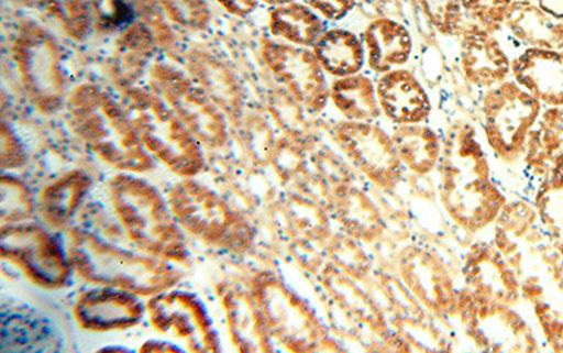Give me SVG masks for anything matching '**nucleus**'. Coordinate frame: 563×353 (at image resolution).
Returning a JSON list of instances; mask_svg holds the SVG:
<instances>
[{"mask_svg": "<svg viewBox=\"0 0 563 353\" xmlns=\"http://www.w3.org/2000/svg\"><path fill=\"white\" fill-rule=\"evenodd\" d=\"M269 2L288 4V3L295 2V0H269Z\"/></svg>", "mask_w": 563, "mask_h": 353, "instance_id": "nucleus-22", "label": "nucleus"}, {"mask_svg": "<svg viewBox=\"0 0 563 353\" xmlns=\"http://www.w3.org/2000/svg\"><path fill=\"white\" fill-rule=\"evenodd\" d=\"M364 43L368 64L375 73L386 74L405 65L413 49L409 29L391 19H378L365 29Z\"/></svg>", "mask_w": 563, "mask_h": 353, "instance_id": "nucleus-8", "label": "nucleus"}, {"mask_svg": "<svg viewBox=\"0 0 563 353\" xmlns=\"http://www.w3.org/2000/svg\"><path fill=\"white\" fill-rule=\"evenodd\" d=\"M380 109L397 124H417L429 118V95L413 74L394 69L384 74L376 87Z\"/></svg>", "mask_w": 563, "mask_h": 353, "instance_id": "nucleus-6", "label": "nucleus"}, {"mask_svg": "<svg viewBox=\"0 0 563 353\" xmlns=\"http://www.w3.org/2000/svg\"><path fill=\"white\" fill-rule=\"evenodd\" d=\"M516 82L550 108L563 106V49L528 48L512 60Z\"/></svg>", "mask_w": 563, "mask_h": 353, "instance_id": "nucleus-4", "label": "nucleus"}, {"mask_svg": "<svg viewBox=\"0 0 563 353\" xmlns=\"http://www.w3.org/2000/svg\"><path fill=\"white\" fill-rule=\"evenodd\" d=\"M445 194L450 196L452 213L466 224L479 225L495 217L496 191L487 185V164L474 139L472 129H462L446 145L444 155Z\"/></svg>", "mask_w": 563, "mask_h": 353, "instance_id": "nucleus-1", "label": "nucleus"}, {"mask_svg": "<svg viewBox=\"0 0 563 353\" xmlns=\"http://www.w3.org/2000/svg\"><path fill=\"white\" fill-rule=\"evenodd\" d=\"M273 30L290 43L313 45L323 33V22L313 10L299 3H288L276 10L273 16Z\"/></svg>", "mask_w": 563, "mask_h": 353, "instance_id": "nucleus-15", "label": "nucleus"}, {"mask_svg": "<svg viewBox=\"0 0 563 353\" xmlns=\"http://www.w3.org/2000/svg\"><path fill=\"white\" fill-rule=\"evenodd\" d=\"M505 24L530 48L563 49V23L531 0H512Z\"/></svg>", "mask_w": 563, "mask_h": 353, "instance_id": "nucleus-9", "label": "nucleus"}, {"mask_svg": "<svg viewBox=\"0 0 563 353\" xmlns=\"http://www.w3.org/2000/svg\"><path fill=\"white\" fill-rule=\"evenodd\" d=\"M395 148L400 163L419 174L429 173L439 163L441 147L434 131L424 125L400 124L395 130Z\"/></svg>", "mask_w": 563, "mask_h": 353, "instance_id": "nucleus-12", "label": "nucleus"}, {"mask_svg": "<svg viewBox=\"0 0 563 353\" xmlns=\"http://www.w3.org/2000/svg\"><path fill=\"white\" fill-rule=\"evenodd\" d=\"M461 3L467 18L493 33L505 24L512 0H461Z\"/></svg>", "mask_w": 563, "mask_h": 353, "instance_id": "nucleus-19", "label": "nucleus"}, {"mask_svg": "<svg viewBox=\"0 0 563 353\" xmlns=\"http://www.w3.org/2000/svg\"><path fill=\"white\" fill-rule=\"evenodd\" d=\"M331 99L350 121L372 123L379 118L378 93L372 80L364 75L355 74L336 80L331 88Z\"/></svg>", "mask_w": 563, "mask_h": 353, "instance_id": "nucleus-11", "label": "nucleus"}, {"mask_svg": "<svg viewBox=\"0 0 563 353\" xmlns=\"http://www.w3.org/2000/svg\"><path fill=\"white\" fill-rule=\"evenodd\" d=\"M563 148V106L540 114L528 134L527 159L532 164H551Z\"/></svg>", "mask_w": 563, "mask_h": 353, "instance_id": "nucleus-14", "label": "nucleus"}, {"mask_svg": "<svg viewBox=\"0 0 563 353\" xmlns=\"http://www.w3.org/2000/svg\"><path fill=\"white\" fill-rule=\"evenodd\" d=\"M314 45L316 57L319 58L321 67L334 77H351L364 67V43L349 30H329L320 35Z\"/></svg>", "mask_w": 563, "mask_h": 353, "instance_id": "nucleus-10", "label": "nucleus"}, {"mask_svg": "<svg viewBox=\"0 0 563 353\" xmlns=\"http://www.w3.org/2000/svg\"><path fill=\"white\" fill-rule=\"evenodd\" d=\"M552 282L538 295L536 306L548 340L563 352V267H558Z\"/></svg>", "mask_w": 563, "mask_h": 353, "instance_id": "nucleus-17", "label": "nucleus"}, {"mask_svg": "<svg viewBox=\"0 0 563 353\" xmlns=\"http://www.w3.org/2000/svg\"><path fill=\"white\" fill-rule=\"evenodd\" d=\"M80 315L90 326L110 327L134 320L139 317V306L132 297L100 290L98 295L89 296Z\"/></svg>", "mask_w": 563, "mask_h": 353, "instance_id": "nucleus-16", "label": "nucleus"}, {"mask_svg": "<svg viewBox=\"0 0 563 353\" xmlns=\"http://www.w3.org/2000/svg\"><path fill=\"white\" fill-rule=\"evenodd\" d=\"M534 2L550 16L563 23V0H534Z\"/></svg>", "mask_w": 563, "mask_h": 353, "instance_id": "nucleus-21", "label": "nucleus"}, {"mask_svg": "<svg viewBox=\"0 0 563 353\" xmlns=\"http://www.w3.org/2000/svg\"><path fill=\"white\" fill-rule=\"evenodd\" d=\"M542 103L517 82H503L485 96V131L493 151L500 158L515 159L526 150L528 134Z\"/></svg>", "mask_w": 563, "mask_h": 353, "instance_id": "nucleus-2", "label": "nucleus"}, {"mask_svg": "<svg viewBox=\"0 0 563 353\" xmlns=\"http://www.w3.org/2000/svg\"><path fill=\"white\" fill-rule=\"evenodd\" d=\"M461 63L465 77L481 87L505 82L511 70L499 42L479 24H471L462 32Z\"/></svg>", "mask_w": 563, "mask_h": 353, "instance_id": "nucleus-5", "label": "nucleus"}, {"mask_svg": "<svg viewBox=\"0 0 563 353\" xmlns=\"http://www.w3.org/2000/svg\"><path fill=\"white\" fill-rule=\"evenodd\" d=\"M536 203L542 224L563 252V153L550 164Z\"/></svg>", "mask_w": 563, "mask_h": 353, "instance_id": "nucleus-13", "label": "nucleus"}, {"mask_svg": "<svg viewBox=\"0 0 563 353\" xmlns=\"http://www.w3.org/2000/svg\"><path fill=\"white\" fill-rule=\"evenodd\" d=\"M311 8L329 20H341L355 8V0H308Z\"/></svg>", "mask_w": 563, "mask_h": 353, "instance_id": "nucleus-20", "label": "nucleus"}, {"mask_svg": "<svg viewBox=\"0 0 563 353\" xmlns=\"http://www.w3.org/2000/svg\"><path fill=\"white\" fill-rule=\"evenodd\" d=\"M341 147L352 163L376 181H389L399 173L394 140L378 125L350 121L339 129Z\"/></svg>", "mask_w": 563, "mask_h": 353, "instance_id": "nucleus-3", "label": "nucleus"}, {"mask_svg": "<svg viewBox=\"0 0 563 353\" xmlns=\"http://www.w3.org/2000/svg\"><path fill=\"white\" fill-rule=\"evenodd\" d=\"M422 12L441 34L457 35L464 32V9L461 0H419Z\"/></svg>", "mask_w": 563, "mask_h": 353, "instance_id": "nucleus-18", "label": "nucleus"}, {"mask_svg": "<svg viewBox=\"0 0 563 353\" xmlns=\"http://www.w3.org/2000/svg\"><path fill=\"white\" fill-rule=\"evenodd\" d=\"M273 67L301 102L314 109L324 106L327 84L316 55L301 48L278 47L273 53Z\"/></svg>", "mask_w": 563, "mask_h": 353, "instance_id": "nucleus-7", "label": "nucleus"}]
</instances>
